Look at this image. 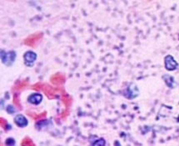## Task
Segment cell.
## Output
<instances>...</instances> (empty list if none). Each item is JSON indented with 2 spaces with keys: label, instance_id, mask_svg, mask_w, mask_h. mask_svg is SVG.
Listing matches in <instances>:
<instances>
[{
  "label": "cell",
  "instance_id": "30bf717a",
  "mask_svg": "<svg viewBox=\"0 0 179 146\" xmlns=\"http://www.w3.org/2000/svg\"><path fill=\"white\" fill-rule=\"evenodd\" d=\"M15 140L13 138H8L6 140H5V145L6 146H14L15 145Z\"/></svg>",
  "mask_w": 179,
  "mask_h": 146
},
{
  "label": "cell",
  "instance_id": "3957f363",
  "mask_svg": "<svg viewBox=\"0 0 179 146\" xmlns=\"http://www.w3.org/2000/svg\"><path fill=\"white\" fill-rule=\"evenodd\" d=\"M165 69L168 71H173L178 67V63L172 55H167L164 59Z\"/></svg>",
  "mask_w": 179,
  "mask_h": 146
},
{
  "label": "cell",
  "instance_id": "277c9868",
  "mask_svg": "<svg viewBox=\"0 0 179 146\" xmlns=\"http://www.w3.org/2000/svg\"><path fill=\"white\" fill-rule=\"evenodd\" d=\"M24 60L25 65L32 67L37 60V54L33 51H27L24 55Z\"/></svg>",
  "mask_w": 179,
  "mask_h": 146
},
{
  "label": "cell",
  "instance_id": "6da1fadb",
  "mask_svg": "<svg viewBox=\"0 0 179 146\" xmlns=\"http://www.w3.org/2000/svg\"><path fill=\"white\" fill-rule=\"evenodd\" d=\"M16 59V53L14 51H9V52H4L1 51V60L3 64L6 66H11L13 63Z\"/></svg>",
  "mask_w": 179,
  "mask_h": 146
},
{
  "label": "cell",
  "instance_id": "8992f818",
  "mask_svg": "<svg viewBox=\"0 0 179 146\" xmlns=\"http://www.w3.org/2000/svg\"><path fill=\"white\" fill-rule=\"evenodd\" d=\"M14 123L16 124L17 126H18L19 128H24L28 125V121L26 117L23 115V114H17L14 117Z\"/></svg>",
  "mask_w": 179,
  "mask_h": 146
},
{
  "label": "cell",
  "instance_id": "7a4b0ae2",
  "mask_svg": "<svg viewBox=\"0 0 179 146\" xmlns=\"http://www.w3.org/2000/svg\"><path fill=\"white\" fill-rule=\"evenodd\" d=\"M139 94V90L134 83H129V85L126 88L124 91V96L129 99H133Z\"/></svg>",
  "mask_w": 179,
  "mask_h": 146
},
{
  "label": "cell",
  "instance_id": "9c48e42d",
  "mask_svg": "<svg viewBox=\"0 0 179 146\" xmlns=\"http://www.w3.org/2000/svg\"><path fill=\"white\" fill-rule=\"evenodd\" d=\"M106 145V140L103 139V138H100L99 140H95L93 142L91 146H105Z\"/></svg>",
  "mask_w": 179,
  "mask_h": 146
},
{
  "label": "cell",
  "instance_id": "5b68a950",
  "mask_svg": "<svg viewBox=\"0 0 179 146\" xmlns=\"http://www.w3.org/2000/svg\"><path fill=\"white\" fill-rule=\"evenodd\" d=\"M43 100V95L39 93H34L28 97V102L33 105H39Z\"/></svg>",
  "mask_w": 179,
  "mask_h": 146
},
{
  "label": "cell",
  "instance_id": "52a82bcc",
  "mask_svg": "<svg viewBox=\"0 0 179 146\" xmlns=\"http://www.w3.org/2000/svg\"><path fill=\"white\" fill-rule=\"evenodd\" d=\"M43 34L41 33H37L35 34H33V35L29 36L28 39H26V40L24 41V43L28 45H30V46H34V45L38 43V42L41 39Z\"/></svg>",
  "mask_w": 179,
  "mask_h": 146
},
{
  "label": "cell",
  "instance_id": "ba28073f",
  "mask_svg": "<svg viewBox=\"0 0 179 146\" xmlns=\"http://www.w3.org/2000/svg\"><path fill=\"white\" fill-rule=\"evenodd\" d=\"M162 79H163V80H164L165 83L167 84V87H169L171 89H173V88H175L177 85L176 82H175V79H174V78L173 76H171V75H165L162 76Z\"/></svg>",
  "mask_w": 179,
  "mask_h": 146
}]
</instances>
